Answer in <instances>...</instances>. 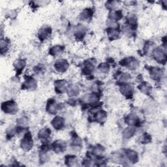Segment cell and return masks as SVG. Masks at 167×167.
I'll use <instances>...</instances> for the list:
<instances>
[{
    "instance_id": "6da1fadb",
    "label": "cell",
    "mask_w": 167,
    "mask_h": 167,
    "mask_svg": "<svg viewBox=\"0 0 167 167\" xmlns=\"http://www.w3.org/2000/svg\"><path fill=\"white\" fill-rule=\"evenodd\" d=\"M2 109L5 113L12 114L16 110V104L13 101H8L2 104Z\"/></svg>"
},
{
    "instance_id": "7a4b0ae2",
    "label": "cell",
    "mask_w": 167,
    "mask_h": 167,
    "mask_svg": "<svg viewBox=\"0 0 167 167\" xmlns=\"http://www.w3.org/2000/svg\"><path fill=\"white\" fill-rule=\"evenodd\" d=\"M32 147V139L30 135H26L25 138L22 142V147L26 150H29Z\"/></svg>"
},
{
    "instance_id": "3957f363",
    "label": "cell",
    "mask_w": 167,
    "mask_h": 167,
    "mask_svg": "<svg viewBox=\"0 0 167 167\" xmlns=\"http://www.w3.org/2000/svg\"><path fill=\"white\" fill-rule=\"evenodd\" d=\"M67 62H66L65 60H59L57 61V65H56V69L57 70L63 71H65L67 67Z\"/></svg>"
},
{
    "instance_id": "277c9868",
    "label": "cell",
    "mask_w": 167,
    "mask_h": 167,
    "mask_svg": "<svg viewBox=\"0 0 167 167\" xmlns=\"http://www.w3.org/2000/svg\"><path fill=\"white\" fill-rule=\"evenodd\" d=\"M63 120H62L61 118L59 117H57L54 120L53 124H54V127L55 128H56L57 129H59L62 127V126H63Z\"/></svg>"
},
{
    "instance_id": "5b68a950",
    "label": "cell",
    "mask_w": 167,
    "mask_h": 167,
    "mask_svg": "<svg viewBox=\"0 0 167 167\" xmlns=\"http://www.w3.org/2000/svg\"><path fill=\"white\" fill-rule=\"evenodd\" d=\"M50 130L48 129H44V130H42L41 132H40V137H41V139L42 138V139H46V138H48V137H50Z\"/></svg>"
}]
</instances>
